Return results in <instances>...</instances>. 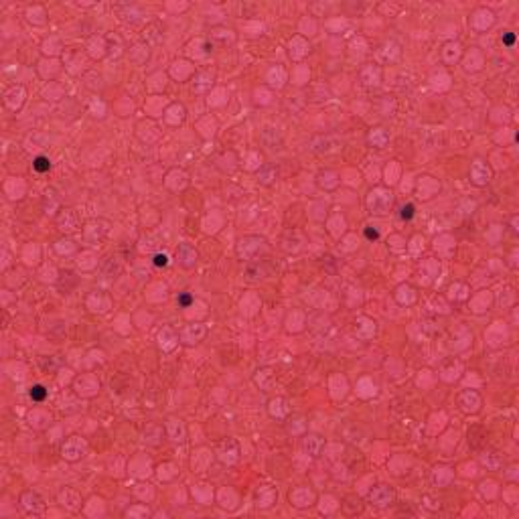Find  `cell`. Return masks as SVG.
Returning a JSON list of instances; mask_svg holds the SVG:
<instances>
[{"instance_id": "1", "label": "cell", "mask_w": 519, "mask_h": 519, "mask_svg": "<svg viewBox=\"0 0 519 519\" xmlns=\"http://www.w3.org/2000/svg\"><path fill=\"white\" fill-rule=\"evenodd\" d=\"M391 203H393L391 191L373 189L371 193L367 195V209L371 211V213H375V215H385V213H389Z\"/></svg>"}, {"instance_id": "2", "label": "cell", "mask_w": 519, "mask_h": 519, "mask_svg": "<svg viewBox=\"0 0 519 519\" xmlns=\"http://www.w3.org/2000/svg\"><path fill=\"white\" fill-rule=\"evenodd\" d=\"M266 250H268L266 239L258 237V235H245L237 243V254L241 260H254L260 252H266Z\"/></svg>"}, {"instance_id": "3", "label": "cell", "mask_w": 519, "mask_h": 519, "mask_svg": "<svg viewBox=\"0 0 519 519\" xmlns=\"http://www.w3.org/2000/svg\"><path fill=\"white\" fill-rule=\"evenodd\" d=\"M369 501H371L373 505H377V507H387L393 501V491L389 487H385V485H379V487H375L371 493H369Z\"/></svg>"}, {"instance_id": "4", "label": "cell", "mask_w": 519, "mask_h": 519, "mask_svg": "<svg viewBox=\"0 0 519 519\" xmlns=\"http://www.w3.org/2000/svg\"><path fill=\"white\" fill-rule=\"evenodd\" d=\"M471 179L475 185H487L491 181V170L483 160H475L473 170H471Z\"/></svg>"}, {"instance_id": "5", "label": "cell", "mask_w": 519, "mask_h": 519, "mask_svg": "<svg viewBox=\"0 0 519 519\" xmlns=\"http://www.w3.org/2000/svg\"><path fill=\"white\" fill-rule=\"evenodd\" d=\"M323 448H325V440L320 438L318 434H308V436L304 438V450H306L308 456H312V458L320 456Z\"/></svg>"}, {"instance_id": "6", "label": "cell", "mask_w": 519, "mask_h": 519, "mask_svg": "<svg viewBox=\"0 0 519 519\" xmlns=\"http://www.w3.org/2000/svg\"><path fill=\"white\" fill-rule=\"evenodd\" d=\"M177 256H179V260L185 268H193L197 264V252L191 243H181L179 250H177Z\"/></svg>"}, {"instance_id": "7", "label": "cell", "mask_w": 519, "mask_h": 519, "mask_svg": "<svg viewBox=\"0 0 519 519\" xmlns=\"http://www.w3.org/2000/svg\"><path fill=\"white\" fill-rule=\"evenodd\" d=\"M264 276H270V268H268L266 260H262V262H258V264H250L248 268H245V278L260 280V278H264Z\"/></svg>"}, {"instance_id": "8", "label": "cell", "mask_w": 519, "mask_h": 519, "mask_svg": "<svg viewBox=\"0 0 519 519\" xmlns=\"http://www.w3.org/2000/svg\"><path fill=\"white\" fill-rule=\"evenodd\" d=\"M22 499H27V501H22V507L27 509V511H33V513H41V511H43V499L37 495V493L27 491V493L22 495Z\"/></svg>"}, {"instance_id": "9", "label": "cell", "mask_w": 519, "mask_h": 519, "mask_svg": "<svg viewBox=\"0 0 519 519\" xmlns=\"http://www.w3.org/2000/svg\"><path fill=\"white\" fill-rule=\"evenodd\" d=\"M73 444H75V438L67 440V442L63 444V448H61L63 456H67L69 460H75V458H79V456L83 454V450H85V444H83V442L79 444V446H73Z\"/></svg>"}, {"instance_id": "10", "label": "cell", "mask_w": 519, "mask_h": 519, "mask_svg": "<svg viewBox=\"0 0 519 519\" xmlns=\"http://www.w3.org/2000/svg\"><path fill=\"white\" fill-rule=\"evenodd\" d=\"M276 177H278V170H276V166H272V164H264L258 170V181L262 185H272L276 181Z\"/></svg>"}, {"instance_id": "11", "label": "cell", "mask_w": 519, "mask_h": 519, "mask_svg": "<svg viewBox=\"0 0 519 519\" xmlns=\"http://www.w3.org/2000/svg\"><path fill=\"white\" fill-rule=\"evenodd\" d=\"M387 140H389V136H387V132L383 128H375V130H371V134H369V142H371L373 146H377V148L385 146Z\"/></svg>"}, {"instance_id": "12", "label": "cell", "mask_w": 519, "mask_h": 519, "mask_svg": "<svg viewBox=\"0 0 519 519\" xmlns=\"http://www.w3.org/2000/svg\"><path fill=\"white\" fill-rule=\"evenodd\" d=\"M308 144H320V146L316 148L314 152H329V150H333V148H335V140H333V138H329V136H327V138H323V136L312 138Z\"/></svg>"}, {"instance_id": "13", "label": "cell", "mask_w": 519, "mask_h": 519, "mask_svg": "<svg viewBox=\"0 0 519 519\" xmlns=\"http://www.w3.org/2000/svg\"><path fill=\"white\" fill-rule=\"evenodd\" d=\"M116 10L124 20H138V16H140V12H136L134 6H116Z\"/></svg>"}, {"instance_id": "14", "label": "cell", "mask_w": 519, "mask_h": 519, "mask_svg": "<svg viewBox=\"0 0 519 519\" xmlns=\"http://www.w3.org/2000/svg\"><path fill=\"white\" fill-rule=\"evenodd\" d=\"M33 166H35L37 172H47V170H51V160H49L47 156H37Z\"/></svg>"}, {"instance_id": "15", "label": "cell", "mask_w": 519, "mask_h": 519, "mask_svg": "<svg viewBox=\"0 0 519 519\" xmlns=\"http://www.w3.org/2000/svg\"><path fill=\"white\" fill-rule=\"evenodd\" d=\"M414 215H416V207H414L412 203H404V205L400 207V219H402V221H410Z\"/></svg>"}, {"instance_id": "16", "label": "cell", "mask_w": 519, "mask_h": 519, "mask_svg": "<svg viewBox=\"0 0 519 519\" xmlns=\"http://www.w3.org/2000/svg\"><path fill=\"white\" fill-rule=\"evenodd\" d=\"M47 398V389L43 385H33L31 387V400L33 402H43Z\"/></svg>"}, {"instance_id": "17", "label": "cell", "mask_w": 519, "mask_h": 519, "mask_svg": "<svg viewBox=\"0 0 519 519\" xmlns=\"http://www.w3.org/2000/svg\"><path fill=\"white\" fill-rule=\"evenodd\" d=\"M152 264H154L156 268H166V266H168V256H166V254H154Z\"/></svg>"}, {"instance_id": "18", "label": "cell", "mask_w": 519, "mask_h": 519, "mask_svg": "<svg viewBox=\"0 0 519 519\" xmlns=\"http://www.w3.org/2000/svg\"><path fill=\"white\" fill-rule=\"evenodd\" d=\"M177 302H179V306H183V308H187L191 302H193V296L189 294V292H183V294H179V298H177Z\"/></svg>"}, {"instance_id": "19", "label": "cell", "mask_w": 519, "mask_h": 519, "mask_svg": "<svg viewBox=\"0 0 519 519\" xmlns=\"http://www.w3.org/2000/svg\"><path fill=\"white\" fill-rule=\"evenodd\" d=\"M501 41H503V45L513 47V43H515V35H513V33H503V35H501Z\"/></svg>"}, {"instance_id": "20", "label": "cell", "mask_w": 519, "mask_h": 519, "mask_svg": "<svg viewBox=\"0 0 519 519\" xmlns=\"http://www.w3.org/2000/svg\"><path fill=\"white\" fill-rule=\"evenodd\" d=\"M365 237H367V239H371V241H375V239L379 237V231L373 229V227H365Z\"/></svg>"}]
</instances>
